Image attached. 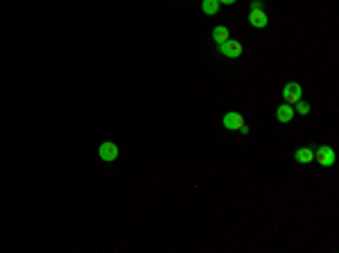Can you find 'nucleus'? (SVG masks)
<instances>
[{"label":"nucleus","mask_w":339,"mask_h":253,"mask_svg":"<svg viewBox=\"0 0 339 253\" xmlns=\"http://www.w3.org/2000/svg\"><path fill=\"white\" fill-rule=\"evenodd\" d=\"M314 161L319 163V165H323V167L334 165V152H332V147H328V145H321V147H316L314 149Z\"/></svg>","instance_id":"nucleus-2"},{"label":"nucleus","mask_w":339,"mask_h":253,"mask_svg":"<svg viewBox=\"0 0 339 253\" xmlns=\"http://www.w3.org/2000/svg\"><path fill=\"white\" fill-rule=\"evenodd\" d=\"M249 23H251L253 27H258V30L267 27V14H265V9H251V12H249Z\"/></svg>","instance_id":"nucleus-6"},{"label":"nucleus","mask_w":339,"mask_h":253,"mask_svg":"<svg viewBox=\"0 0 339 253\" xmlns=\"http://www.w3.org/2000/svg\"><path fill=\"white\" fill-rule=\"evenodd\" d=\"M235 0H219V5H233Z\"/></svg>","instance_id":"nucleus-13"},{"label":"nucleus","mask_w":339,"mask_h":253,"mask_svg":"<svg viewBox=\"0 0 339 253\" xmlns=\"http://www.w3.org/2000/svg\"><path fill=\"white\" fill-rule=\"evenodd\" d=\"M249 9H262V3H260V0H251V5H249Z\"/></svg>","instance_id":"nucleus-12"},{"label":"nucleus","mask_w":339,"mask_h":253,"mask_svg":"<svg viewBox=\"0 0 339 253\" xmlns=\"http://www.w3.org/2000/svg\"><path fill=\"white\" fill-rule=\"evenodd\" d=\"M229 36H231V32H229V27L226 25H217L215 30H212V39H215L217 45H221L224 41H229Z\"/></svg>","instance_id":"nucleus-9"},{"label":"nucleus","mask_w":339,"mask_h":253,"mask_svg":"<svg viewBox=\"0 0 339 253\" xmlns=\"http://www.w3.org/2000/svg\"><path fill=\"white\" fill-rule=\"evenodd\" d=\"M276 117H278V122H289L294 117V104H280L278 108H276Z\"/></svg>","instance_id":"nucleus-7"},{"label":"nucleus","mask_w":339,"mask_h":253,"mask_svg":"<svg viewBox=\"0 0 339 253\" xmlns=\"http://www.w3.org/2000/svg\"><path fill=\"white\" fill-rule=\"evenodd\" d=\"M97 154H99V158H102L104 163H113L120 152H118V145L116 143H111V140H104V143L99 145Z\"/></svg>","instance_id":"nucleus-3"},{"label":"nucleus","mask_w":339,"mask_h":253,"mask_svg":"<svg viewBox=\"0 0 339 253\" xmlns=\"http://www.w3.org/2000/svg\"><path fill=\"white\" fill-rule=\"evenodd\" d=\"M221 122H224V126H226V129H231V131H240L244 124H247V122H244V117H242V113H235V111L224 113Z\"/></svg>","instance_id":"nucleus-4"},{"label":"nucleus","mask_w":339,"mask_h":253,"mask_svg":"<svg viewBox=\"0 0 339 253\" xmlns=\"http://www.w3.org/2000/svg\"><path fill=\"white\" fill-rule=\"evenodd\" d=\"M219 52L224 54V57H229V59H238L240 54H242V43L235 41V39H229V41H224V43L219 45Z\"/></svg>","instance_id":"nucleus-5"},{"label":"nucleus","mask_w":339,"mask_h":253,"mask_svg":"<svg viewBox=\"0 0 339 253\" xmlns=\"http://www.w3.org/2000/svg\"><path fill=\"white\" fill-rule=\"evenodd\" d=\"M201 9H203V14L212 16V14L219 12V0H203V3H201Z\"/></svg>","instance_id":"nucleus-10"},{"label":"nucleus","mask_w":339,"mask_h":253,"mask_svg":"<svg viewBox=\"0 0 339 253\" xmlns=\"http://www.w3.org/2000/svg\"><path fill=\"white\" fill-rule=\"evenodd\" d=\"M283 97L287 104H296L298 99H303V88L298 81H289V84H285L283 88Z\"/></svg>","instance_id":"nucleus-1"},{"label":"nucleus","mask_w":339,"mask_h":253,"mask_svg":"<svg viewBox=\"0 0 339 253\" xmlns=\"http://www.w3.org/2000/svg\"><path fill=\"white\" fill-rule=\"evenodd\" d=\"M294 158H296V163H312L314 161V152H312L310 147H298L296 152H294Z\"/></svg>","instance_id":"nucleus-8"},{"label":"nucleus","mask_w":339,"mask_h":253,"mask_svg":"<svg viewBox=\"0 0 339 253\" xmlns=\"http://www.w3.org/2000/svg\"><path fill=\"white\" fill-rule=\"evenodd\" d=\"M294 113H301V115H307L310 113V104L303 102V99H298L296 106H294Z\"/></svg>","instance_id":"nucleus-11"}]
</instances>
